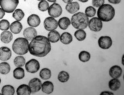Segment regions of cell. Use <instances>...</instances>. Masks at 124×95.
<instances>
[{
    "label": "cell",
    "instance_id": "36",
    "mask_svg": "<svg viewBox=\"0 0 124 95\" xmlns=\"http://www.w3.org/2000/svg\"><path fill=\"white\" fill-rule=\"evenodd\" d=\"M10 23L7 19H3L0 21V30L6 31L9 29Z\"/></svg>",
    "mask_w": 124,
    "mask_h": 95
},
{
    "label": "cell",
    "instance_id": "44",
    "mask_svg": "<svg viewBox=\"0 0 124 95\" xmlns=\"http://www.w3.org/2000/svg\"><path fill=\"white\" fill-rule=\"evenodd\" d=\"M124 55H123V57H122V59H123H123H122V64H123V65H124Z\"/></svg>",
    "mask_w": 124,
    "mask_h": 95
},
{
    "label": "cell",
    "instance_id": "40",
    "mask_svg": "<svg viewBox=\"0 0 124 95\" xmlns=\"http://www.w3.org/2000/svg\"><path fill=\"white\" fill-rule=\"evenodd\" d=\"M114 94L110 91H105L102 92L100 94L101 95H114Z\"/></svg>",
    "mask_w": 124,
    "mask_h": 95
},
{
    "label": "cell",
    "instance_id": "10",
    "mask_svg": "<svg viewBox=\"0 0 124 95\" xmlns=\"http://www.w3.org/2000/svg\"><path fill=\"white\" fill-rule=\"evenodd\" d=\"M98 45L103 49H108L112 46V40L108 36H101L98 40Z\"/></svg>",
    "mask_w": 124,
    "mask_h": 95
},
{
    "label": "cell",
    "instance_id": "11",
    "mask_svg": "<svg viewBox=\"0 0 124 95\" xmlns=\"http://www.w3.org/2000/svg\"><path fill=\"white\" fill-rule=\"evenodd\" d=\"M28 85L32 93H37L40 90L42 84L40 80L37 78H34L30 80Z\"/></svg>",
    "mask_w": 124,
    "mask_h": 95
},
{
    "label": "cell",
    "instance_id": "37",
    "mask_svg": "<svg viewBox=\"0 0 124 95\" xmlns=\"http://www.w3.org/2000/svg\"><path fill=\"white\" fill-rule=\"evenodd\" d=\"M105 3V0H93V6L95 7L99 8Z\"/></svg>",
    "mask_w": 124,
    "mask_h": 95
},
{
    "label": "cell",
    "instance_id": "2",
    "mask_svg": "<svg viewBox=\"0 0 124 95\" xmlns=\"http://www.w3.org/2000/svg\"><path fill=\"white\" fill-rule=\"evenodd\" d=\"M115 14V8L109 4H103L98 9L97 16L101 21L108 22L114 18Z\"/></svg>",
    "mask_w": 124,
    "mask_h": 95
},
{
    "label": "cell",
    "instance_id": "6",
    "mask_svg": "<svg viewBox=\"0 0 124 95\" xmlns=\"http://www.w3.org/2000/svg\"><path fill=\"white\" fill-rule=\"evenodd\" d=\"M25 68L28 72L31 73H36L40 69V63L36 59H31L26 63Z\"/></svg>",
    "mask_w": 124,
    "mask_h": 95
},
{
    "label": "cell",
    "instance_id": "23",
    "mask_svg": "<svg viewBox=\"0 0 124 95\" xmlns=\"http://www.w3.org/2000/svg\"><path fill=\"white\" fill-rule=\"evenodd\" d=\"M60 41L62 43L68 45L73 41V37L71 34L68 32L63 33L60 37Z\"/></svg>",
    "mask_w": 124,
    "mask_h": 95
},
{
    "label": "cell",
    "instance_id": "1",
    "mask_svg": "<svg viewBox=\"0 0 124 95\" xmlns=\"http://www.w3.org/2000/svg\"><path fill=\"white\" fill-rule=\"evenodd\" d=\"M51 50L50 42L46 36H36L29 44L30 54L38 57H45L49 53Z\"/></svg>",
    "mask_w": 124,
    "mask_h": 95
},
{
    "label": "cell",
    "instance_id": "24",
    "mask_svg": "<svg viewBox=\"0 0 124 95\" xmlns=\"http://www.w3.org/2000/svg\"><path fill=\"white\" fill-rule=\"evenodd\" d=\"M120 82L117 79L113 78L108 83L109 87L111 90L116 91L120 88Z\"/></svg>",
    "mask_w": 124,
    "mask_h": 95
},
{
    "label": "cell",
    "instance_id": "13",
    "mask_svg": "<svg viewBox=\"0 0 124 95\" xmlns=\"http://www.w3.org/2000/svg\"><path fill=\"white\" fill-rule=\"evenodd\" d=\"M36 30L33 27H28L25 29L23 32L24 37L28 41H31L37 35Z\"/></svg>",
    "mask_w": 124,
    "mask_h": 95
},
{
    "label": "cell",
    "instance_id": "26",
    "mask_svg": "<svg viewBox=\"0 0 124 95\" xmlns=\"http://www.w3.org/2000/svg\"><path fill=\"white\" fill-rule=\"evenodd\" d=\"M1 93L3 95H13L15 93V89L11 85H5L2 89Z\"/></svg>",
    "mask_w": 124,
    "mask_h": 95
},
{
    "label": "cell",
    "instance_id": "12",
    "mask_svg": "<svg viewBox=\"0 0 124 95\" xmlns=\"http://www.w3.org/2000/svg\"><path fill=\"white\" fill-rule=\"evenodd\" d=\"M12 53L10 49L6 47L0 48V60L6 61L10 59Z\"/></svg>",
    "mask_w": 124,
    "mask_h": 95
},
{
    "label": "cell",
    "instance_id": "21",
    "mask_svg": "<svg viewBox=\"0 0 124 95\" xmlns=\"http://www.w3.org/2000/svg\"><path fill=\"white\" fill-rule=\"evenodd\" d=\"M71 24L70 19L67 17H63L60 18L58 22L59 27L62 30H66Z\"/></svg>",
    "mask_w": 124,
    "mask_h": 95
},
{
    "label": "cell",
    "instance_id": "16",
    "mask_svg": "<svg viewBox=\"0 0 124 95\" xmlns=\"http://www.w3.org/2000/svg\"><path fill=\"white\" fill-rule=\"evenodd\" d=\"M16 93L18 95H30L32 91L29 86L25 84H22L17 88Z\"/></svg>",
    "mask_w": 124,
    "mask_h": 95
},
{
    "label": "cell",
    "instance_id": "18",
    "mask_svg": "<svg viewBox=\"0 0 124 95\" xmlns=\"http://www.w3.org/2000/svg\"><path fill=\"white\" fill-rule=\"evenodd\" d=\"M41 86L42 91L45 94H50L53 91L54 86L51 82H45L42 84Z\"/></svg>",
    "mask_w": 124,
    "mask_h": 95
},
{
    "label": "cell",
    "instance_id": "31",
    "mask_svg": "<svg viewBox=\"0 0 124 95\" xmlns=\"http://www.w3.org/2000/svg\"><path fill=\"white\" fill-rule=\"evenodd\" d=\"M25 14L22 10L18 9L15 10V12L12 14V17L17 21H21L24 17Z\"/></svg>",
    "mask_w": 124,
    "mask_h": 95
},
{
    "label": "cell",
    "instance_id": "27",
    "mask_svg": "<svg viewBox=\"0 0 124 95\" xmlns=\"http://www.w3.org/2000/svg\"><path fill=\"white\" fill-rule=\"evenodd\" d=\"M39 75L42 79H49L51 77V71L48 68H43L40 71Z\"/></svg>",
    "mask_w": 124,
    "mask_h": 95
},
{
    "label": "cell",
    "instance_id": "4",
    "mask_svg": "<svg viewBox=\"0 0 124 95\" xmlns=\"http://www.w3.org/2000/svg\"><path fill=\"white\" fill-rule=\"evenodd\" d=\"M29 43L25 38L20 37L15 40L12 44L13 51L16 54L20 55L26 54L29 51Z\"/></svg>",
    "mask_w": 124,
    "mask_h": 95
},
{
    "label": "cell",
    "instance_id": "38",
    "mask_svg": "<svg viewBox=\"0 0 124 95\" xmlns=\"http://www.w3.org/2000/svg\"><path fill=\"white\" fill-rule=\"evenodd\" d=\"M109 2L113 4H118L120 3L121 0H108Z\"/></svg>",
    "mask_w": 124,
    "mask_h": 95
},
{
    "label": "cell",
    "instance_id": "25",
    "mask_svg": "<svg viewBox=\"0 0 124 95\" xmlns=\"http://www.w3.org/2000/svg\"><path fill=\"white\" fill-rule=\"evenodd\" d=\"M13 77L17 80L22 79L25 76L24 70L21 67H18L13 71Z\"/></svg>",
    "mask_w": 124,
    "mask_h": 95
},
{
    "label": "cell",
    "instance_id": "34",
    "mask_svg": "<svg viewBox=\"0 0 124 95\" xmlns=\"http://www.w3.org/2000/svg\"><path fill=\"white\" fill-rule=\"evenodd\" d=\"M49 7V3L45 0L41 1L38 4V9L42 12L46 11L48 9Z\"/></svg>",
    "mask_w": 124,
    "mask_h": 95
},
{
    "label": "cell",
    "instance_id": "33",
    "mask_svg": "<svg viewBox=\"0 0 124 95\" xmlns=\"http://www.w3.org/2000/svg\"><path fill=\"white\" fill-rule=\"evenodd\" d=\"M25 62V59L22 56H18L14 59V64L16 67H22L24 65Z\"/></svg>",
    "mask_w": 124,
    "mask_h": 95
},
{
    "label": "cell",
    "instance_id": "42",
    "mask_svg": "<svg viewBox=\"0 0 124 95\" xmlns=\"http://www.w3.org/2000/svg\"><path fill=\"white\" fill-rule=\"evenodd\" d=\"M78 0L80 2H81L85 3L88 1L89 0Z\"/></svg>",
    "mask_w": 124,
    "mask_h": 95
},
{
    "label": "cell",
    "instance_id": "8",
    "mask_svg": "<svg viewBox=\"0 0 124 95\" xmlns=\"http://www.w3.org/2000/svg\"><path fill=\"white\" fill-rule=\"evenodd\" d=\"M45 28L48 31H54L58 26V22L52 17H48L45 19L44 22Z\"/></svg>",
    "mask_w": 124,
    "mask_h": 95
},
{
    "label": "cell",
    "instance_id": "9",
    "mask_svg": "<svg viewBox=\"0 0 124 95\" xmlns=\"http://www.w3.org/2000/svg\"><path fill=\"white\" fill-rule=\"evenodd\" d=\"M48 12L49 15L52 17H58L62 14V8L59 4L54 3L49 7Z\"/></svg>",
    "mask_w": 124,
    "mask_h": 95
},
{
    "label": "cell",
    "instance_id": "47",
    "mask_svg": "<svg viewBox=\"0 0 124 95\" xmlns=\"http://www.w3.org/2000/svg\"><path fill=\"white\" fill-rule=\"evenodd\" d=\"M0 95H2V94H0Z\"/></svg>",
    "mask_w": 124,
    "mask_h": 95
},
{
    "label": "cell",
    "instance_id": "35",
    "mask_svg": "<svg viewBox=\"0 0 124 95\" xmlns=\"http://www.w3.org/2000/svg\"><path fill=\"white\" fill-rule=\"evenodd\" d=\"M85 14L88 17H92L95 16L96 13L95 9L92 6L87 7L85 10Z\"/></svg>",
    "mask_w": 124,
    "mask_h": 95
},
{
    "label": "cell",
    "instance_id": "41",
    "mask_svg": "<svg viewBox=\"0 0 124 95\" xmlns=\"http://www.w3.org/2000/svg\"><path fill=\"white\" fill-rule=\"evenodd\" d=\"M64 3H68L73 1V0H62Z\"/></svg>",
    "mask_w": 124,
    "mask_h": 95
},
{
    "label": "cell",
    "instance_id": "29",
    "mask_svg": "<svg viewBox=\"0 0 124 95\" xmlns=\"http://www.w3.org/2000/svg\"><path fill=\"white\" fill-rule=\"evenodd\" d=\"M78 58L81 62L85 63L88 62L91 58V55L87 51H81L78 55Z\"/></svg>",
    "mask_w": 124,
    "mask_h": 95
},
{
    "label": "cell",
    "instance_id": "15",
    "mask_svg": "<svg viewBox=\"0 0 124 95\" xmlns=\"http://www.w3.org/2000/svg\"><path fill=\"white\" fill-rule=\"evenodd\" d=\"M28 24L30 26L37 27L40 25L41 20L39 16L36 14H33L29 16L27 19Z\"/></svg>",
    "mask_w": 124,
    "mask_h": 95
},
{
    "label": "cell",
    "instance_id": "28",
    "mask_svg": "<svg viewBox=\"0 0 124 95\" xmlns=\"http://www.w3.org/2000/svg\"><path fill=\"white\" fill-rule=\"evenodd\" d=\"M10 71V66L8 63L4 62L0 63V73L1 74H8Z\"/></svg>",
    "mask_w": 124,
    "mask_h": 95
},
{
    "label": "cell",
    "instance_id": "17",
    "mask_svg": "<svg viewBox=\"0 0 124 95\" xmlns=\"http://www.w3.org/2000/svg\"><path fill=\"white\" fill-rule=\"evenodd\" d=\"M80 9V5L77 2H71L68 3L66 5V9L70 14H74Z\"/></svg>",
    "mask_w": 124,
    "mask_h": 95
},
{
    "label": "cell",
    "instance_id": "14",
    "mask_svg": "<svg viewBox=\"0 0 124 95\" xmlns=\"http://www.w3.org/2000/svg\"><path fill=\"white\" fill-rule=\"evenodd\" d=\"M122 72L123 70L120 66L118 65H114L110 69L109 75L112 78L118 79L121 76Z\"/></svg>",
    "mask_w": 124,
    "mask_h": 95
},
{
    "label": "cell",
    "instance_id": "19",
    "mask_svg": "<svg viewBox=\"0 0 124 95\" xmlns=\"http://www.w3.org/2000/svg\"><path fill=\"white\" fill-rule=\"evenodd\" d=\"M23 26L22 24L18 21L13 22L10 26V31L15 34L19 33L22 30Z\"/></svg>",
    "mask_w": 124,
    "mask_h": 95
},
{
    "label": "cell",
    "instance_id": "20",
    "mask_svg": "<svg viewBox=\"0 0 124 95\" xmlns=\"http://www.w3.org/2000/svg\"><path fill=\"white\" fill-rule=\"evenodd\" d=\"M12 39L13 35L9 31H4L1 34V40L3 43L5 44L9 43L12 41Z\"/></svg>",
    "mask_w": 124,
    "mask_h": 95
},
{
    "label": "cell",
    "instance_id": "5",
    "mask_svg": "<svg viewBox=\"0 0 124 95\" xmlns=\"http://www.w3.org/2000/svg\"><path fill=\"white\" fill-rule=\"evenodd\" d=\"M19 3V0H0V5L2 9L8 13L14 12Z\"/></svg>",
    "mask_w": 124,
    "mask_h": 95
},
{
    "label": "cell",
    "instance_id": "22",
    "mask_svg": "<svg viewBox=\"0 0 124 95\" xmlns=\"http://www.w3.org/2000/svg\"><path fill=\"white\" fill-rule=\"evenodd\" d=\"M60 37V34L59 32L54 30L51 31L48 35V38L49 41L52 43H55L58 41Z\"/></svg>",
    "mask_w": 124,
    "mask_h": 95
},
{
    "label": "cell",
    "instance_id": "32",
    "mask_svg": "<svg viewBox=\"0 0 124 95\" xmlns=\"http://www.w3.org/2000/svg\"><path fill=\"white\" fill-rule=\"evenodd\" d=\"M70 76L68 73L65 71H62L58 75V79L61 82H67L69 79Z\"/></svg>",
    "mask_w": 124,
    "mask_h": 95
},
{
    "label": "cell",
    "instance_id": "46",
    "mask_svg": "<svg viewBox=\"0 0 124 95\" xmlns=\"http://www.w3.org/2000/svg\"><path fill=\"white\" fill-rule=\"evenodd\" d=\"M38 1H40L43 0H37Z\"/></svg>",
    "mask_w": 124,
    "mask_h": 95
},
{
    "label": "cell",
    "instance_id": "7",
    "mask_svg": "<svg viewBox=\"0 0 124 95\" xmlns=\"http://www.w3.org/2000/svg\"><path fill=\"white\" fill-rule=\"evenodd\" d=\"M89 27L91 31L98 32L102 28V23L98 18L93 17L89 21Z\"/></svg>",
    "mask_w": 124,
    "mask_h": 95
},
{
    "label": "cell",
    "instance_id": "39",
    "mask_svg": "<svg viewBox=\"0 0 124 95\" xmlns=\"http://www.w3.org/2000/svg\"><path fill=\"white\" fill-rule=\"evenodd\" d=\"M5 15V12L2 9L0 8V19H2Z\"/></svg>",
    "mask_w": 124,
    "mask_h": 95
},
{
    "label": "cell",
    "instance_id": "30",
    "mask_svg": "<svg viewBox=\"0 0 124 95\" xmlns=\"http://www.w3.org/2000/svg\"><path fill=\"white\" fill-rule=\"evenodd\" d=\"M74 36L79 41H83L86 38V33L83 30H78L76 31Z\"/></svg>",
    "mask_w": 124,
    "mask_h": 95
},
{
    "label": "cell",
    "instance_id": "45",
    "mask_svg": "<svg viewBox=\"0 0 124 95\" xmlns=\"http://www.w3.org/2000/svg\"><path fill=\"white\" fill-rule=\"evenodd\" d=\"M1 82V80L0 78V84Z\"/></svg>",
    "mask_w": 124,
    "mask_h": 95
},
{
    "label": "cell",
    "instance_id": "3",
    "mask_svg": "<svg viewBox=\"0 0 124 95\" xmlns=\"http://www.w3.org/2000/svg\"><path fill=\"white\" fill-rule=\"evenodd\" d=\"M89 18L85 14L79 12L72 16L71 23L73 27L78 30H84L89 24Z\"/></svg>",
    "mask_w": 124,
    "mask_h": 95
},
{
    "label": "cell",
    "instance_id": "43",
    "mask_svg": "<svg viewBox=\"0 0 124 95\" xmlns=\"http://www.w3.org/2000/svg\"><path fill=\"white\" fill-rule=\"evenodd\" d=\"M48 1L51 2H55L57 0H47Z\"/></svg>",
    "mask_w": 124,
    "mask_h": 95
}]
</instances>
